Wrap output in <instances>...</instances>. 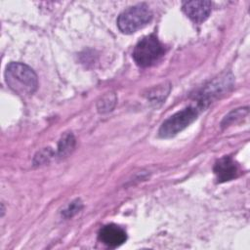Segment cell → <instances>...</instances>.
Instances as JSON below:
<instances>
[{"label":"cell","mask_w":250,"mask_h":250,"mask_svg":"<svg viewBox=\"0 0 250 250\" xmlns=\"http://www.w3.org/2000/svg\"><path fill=\"white\" fill-rule=\"evenodd\" d=\"M203 110H205V106L195 100L194 104H190L167 118L159 128V136L161 138H171L177 135L191 124Z\"/></svg>","instance_id":"2"},{"label":"cell","mask_w":250,"mask_h":250,"mask_svg":"<svg viewBox=\"0 0 250 250\" xmlns=\"http://www.w3.org/2000/svg\"><path fill=\"white\" fill-rule=\"evenodd\" d=\"M99 239L106 246L115 248L126 241L127 235L123 229L116 225L110 224L101 229L99 232Z\"/></svg>","instance_id":"6"},{"label":"cell","mask_w":250,"mask_h":250,"mask_svg":"<svg viewBox=\"0 0 250 250\" xmlns=\"http://www.w3.org/2000/svg\"><path fill=\"white\" fill-rule=\"evenodd\" d=\"M152 19V13L146 4H137L123 11L117 19L119 30L131 34L146 25Z\"/></svg>","instance_id":"4"},{"label":"cell","mask_w":250,"mask_h":250,"mask_svg":"<svg viewBox=\"0 0 250 250\" xmlns=\"http://www.w3.org/2000/svg\"><path fill=\"white\" fill-rule=\"evenodd\" d=\"M212 4L210 1H188L183 5L185 14L195 23H201L206 21L211 13Z\"/></svg>","instance_id":"5"},{"label":"cell","mask_w":250,"mask_h":250,"mask_svg":"<svg viewBox=\"0 0 250 250\" xmlns=\"http://www.w3.org/2000/svg\"><path fill=\"white\" fill-rule=\"evenodd\" d=\"M247 113H248L247 107H244V108H237V109H235V110H232V111L229 112L227 116H225V118H224V120H223V122H222V125H223V126H229V124L233 123L234 120L239 119L240 117L245 116Z\"/></svg>","instance_id":"11"},{"label":"cell","mask_w":250,"mask_h":250,"mask_svg":"<svg viewBox=\"0 0 250 250\" xmlns=\"http://www.w3.org/2000/svg\"><path fill=\"white\" fill-rule=\"evenodd\" d=\"M53 156V151L50 147H46L40 151H38L33 159L34 165H43L49 163Z\"/></svg>","instance_id":"10"},{"label":"cell","mask_w":250,"mask_h":250,"mask_svg":"<svg viewBox=\"0 0 250 250\" xmlns=\"http://www.w3.org/2000/svg\"><path fill=\"white\" fill-rule=\"evenodd\" d=\"M169 93V89L166 90V87L163 85L160 86V87H157V88H154L153 91H151L148 95V98L150 99L151 102L153 103H161L163 100H165L166 96L168 95Z\"/></svg>","instance_id":"12"},{"label":"cell","mask_w":250,"mask_h":250,"mask_svg":"<svg viewBox=\"0 0 250 250\" xmlns=\"http://www.w3.org/2000/svg\"><path fill=\"white\" fill-rule=\"evenodd\" d=\"M6 82L19 94H33L38 86L36 73L28 65L21 62H11L5 71Z\"/></svg>","instance_id":"1"},{"label":"cell","mask_w":250,"mask_h":250,"mask_svg":"<svg viewBox=\"0 0 250 250\" xmlns=\"http://www.w3.org/2000/svg\"><path fill=\"white\" fill-rule=\"evenodd\" d=\"M82 208V203L79 199H76L75 201H72L68 207L63 211V215L64 217L66 218H69V217H72L73 215H75L76 213H78Z\"/></svg>","instance_id":"13"},{"label":"cell","mask_w":250,"mask_h":250,"mask_svg":"<svg viewBox=\"0 0 250 250\" xmlns=\"http://www.w3.org/2000/svg\"><path fill=\"white\" fill-rule=\"evenodd\" d=\"M214 173L217 181L219 183H224L237 177L238 167L230 156H224L215 163Z\"/></svg>","instance_id":"7"},{"label":"cell","mask_w":250,"mask_h":250,"mask_svg":"<svg viewBox=\"0 0 250 250\" xmlns=\"http://www.w3.org/2000/svg\"><path fill=\"white\" fill-rule=\"evenodd\" d=\"M164 53V46L155 35L150 34L137 43L133 51V59L139 66L147 67L156 63Z\"/></svg>","instance_id":"3"},{"label":"cell","mask_w":250,"mask_h":250,"mask_svg":"<svg viewBox=\"0 0 250 250\" xmlns=\"http://www.w3.org/2000/svg\"><path fill=\"white\" fill-rule=\"evenodd\" d=\"M75 146V138L71 133L65 134L61 141L59 142V146H58V154L61 157L66 156L69 154Z\"/></svg>","instance_id":"8"},{"label":"cell","mask_w":250,"mask_h":250,"mask_svg":"<svg viewBox=\"0 0 250 250\" xmlns=\"http://www.w3.org/2000/svg\"><path fill=\"white\" fill-rule=\"evenodd\" d=\"M116 96L114 93H107L104 96H103L97 103V108L99 112L105 113L108 111H111L116 104Z\"/></svg>","instance_id":"9"}]
</instances>
